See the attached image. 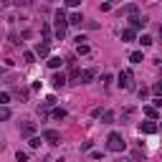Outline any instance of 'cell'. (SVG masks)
I'll return each instance as SVG.
<instances>
[{
  "label": "cell",
  "mask_w": 162,
  "mask_h": 162,
  "mask_svg": "<svg viewBox=\"0 0 162 162\" xmlns=\"http://www.w3.org/2000/svg\"><path fill=\"white\" fill-rule=\"evenodd\" d=\"M107 150H109V152H124V150H127L124 137H122L119 132H112V134L107 137Z\"/></svg>",
  "instance_id": "1"
},
{
  "label": "cell",
  "mask_w": 162,
  "mask_h": 162,
  "mask_svg": "<svg viewBox=\"0 0 162 162\" xmlns=\"http://www.w3.org/2000/svg\"><path fill=\"white\" fill-rule=\"evenodd\" d=\"M66 26H69L66 13L64 10H56V38H64L66 36Z\"/></svg>",
  "instance_id": "2"
},
{
  "label": "cell",
  "mask_w": 162,
  "mask_h": 162,
  "mask_svg": "<svg viewBox=\"0 0 162 162\" xmlns=\"http://www.w3.org/2000/svg\"><path fill=\"white\" fill-rule=\"evenodd\" d=\"M132 71L129 69H124V71H119V76H117V81H119V86L122 89H132Z\"/></svg>",
  "instance_id": "3"
},
{
  "label": "cell",
  "mask_w": 162,
  "mask_h": 162,
  "mask_svg": "<svg viewBox=\"0 0 162 162\" xmlns=\"http://www.w3.org/2000/svg\"><path fill=\"white\" fill-rule=\"evenodd\" d=\"M145 26H147V18H145V15H132V20H129V28L139 31V28H145Z\"/></svg>",
  "instance_id": "4"
},
{
  "label": "cell",
  "mask_w": 162,
  "mask_h": 162,
  "mask_svg": "<svg viewBox=\"0 0 162 162\" xmlns=\"http://www.w3.org/2000/svg\"><path fill=\"white\" fill-rule=\"evenodd\" d=\"M43 139L48 142V145H58V142H61V134H58L56 129H46V132H43Z\"/></svg>",
  "instance_id": "5"
},
{
  "label": "cell",
  "mask_w": 162,
  "mask_h": 162,
  "mask_svg": "<svg viewBox=\"0 0 162 162\" xmlns=\"http://www.w3.org/2000/svg\"><path fill=\"white\" fill-rule=\"evenodd\" d=\"M53 104H56V96H48V99L43 101V104L38 107V114H40V117H46V114H48V109H51Z\"/></svg>",
  "instance_id": "6"
},
{
  "label": "cell",
  "mask_w": 162,
  "mask_h": 162,
  "mask_svg": "<svg viewBox=\"0 0 162 162\" xmlns=\"http://www.w3.org/2000/svg\"><path fill=\"white\" fill-rule=\"evenodd\" d=\"M20 134L23 137H33L36 134V124L33 122H23V124H20Z\"/></svg>",
  "instance_id": "7"
},
{
  "label": "cell",
  "mask_w": 162,
  "mask_h": 162,
  "mask_svg": "<svg viewBox=\"0 0 162 162\" xmlns=\"http://www.w3.org/2000/svg\"><path fill=\"white\" fill-rule=\"evenodd\" d=\"M139 132H142V134H155V132H157V124H155V122H142V124H139Z\"/></svg>",
  "instance_id": "8"
},
{
  "label": "cell",
  "mask_w": 162,
  "mask_h": 162,
  "mask_svg": "<svg viewBox=\"0 0 162 162\" xmlns=\"http://www.w3.org/2000/svg\"><path fill=\"white\" fill-rule=\"evenodd\" d=\"M51 81H53V86H56V89H64L69 79H66V74H53V79H51Z\"/></svg>",
  "instance_id": "9"
},
{
  "label": "cell",
  "mask_w": 162,
  "mask_h": 162,
  "mask_svg": "<svg viewBox=\"0 0 162 162\" xmlns=\"http://www.w3.org/2000/svg\"><path fill=\"white\" fill-rule=\"evenodd\" d=\"M94 76H96V69H84V71H81V79H79V81H81V84H89Z\"/></svg>",
  "instance_id": "10"
},
{
  "label": "cell",
  "mask_w": 162,
  "mask_h": 162,
  "mask_svg": "<svg viewBox=\"0 0 162 162\" xmlns=\"http://www.w3.org/2000/svg\"><path fill=\"white\" fill-rule=\"evenodd\" d=\"M119 15H137V5L134 3H129V5H124L119 10Z\"/></svg>",
  "instance_id": "11"
},
{
  "label": "cell",
  "mask_w": 162,
  "mask_h": 162,
  "mask_svg": "<svg viewBox=\"0 0 162 162\" xmlns=\"http://www.w3.org/2000/svg\"><path fill=\"white\" fill-rule=\"evenodd\" d=\"M69 23L71 26H81V23H84V18H81V13H71L69 15Z\"/></svg>",
  "instance_id": "12"
},
{
  "label": "cell",
  "mask_w": 162,
  "mask_h": 162,
  "mask_svg": "<svg viewBox=\"0 0 162 162\" xmlns=\"http://www.w3.org/2000/svg\"><path fill=\"white\" fill-rule=\"evenodd\" d=\"M28 94H31V91H28L26 86H20V89H15V96H18L20 101H28Z\"/></svg>",
  "instance_id": "13"
},
{
  "label": "cell",
  "mask_w": 162,
  "mask_h": 162,
  "mask_svg": "<svg viewBox=\"0 0 162 162\" xmlns=\"http://www.w3.org/2000/svg\"><path fill=\"white\" fill-rule=\"evenodd\" d=\"M134 28H124V31H122V40H134Z\"/></svg>",
  "instance_id": "14"
},
{
  "label": "cell",
  "mask_w": 162,
  "mask_h": 162,
  "mask_svg": "<svg viewBox=\"0 0 162 162\" xmlns=\"http://www.w3.org/2000/svg\"><path fill=\"white\" fill-rule=\"evenodd\" d=\"M61 64H64V58H61V56H51V58H48V66H51V69H58Z\"/></svg>",
  "instance_id": "15"
},
{
  "label": "cell",
  "mask_w": 162,
  "mask_h": 162,
  "mask_svg": "<svg viewBox=\"0 0 162 162\" xmlns=\"http://www.w3.org/2000/svg\"><path fill=\"white\" fill-rule=\"evenodd\" d=\"M129 61H132V64H142L145 56H142V51H134V53H129Z\"/></svg>",
  "instance_id": "16"
},
{
  "label": "cell",
  "mask_w": 162,
  "mask_h": 162,
  "mask_svg": "<svg viewBox=\"0 0 162 162\" xmlns=\"http://www.w3.org/2000/svg\"><path fill=\"white\" fill-rule=\"evenodd\" d=\"M36 56H48V43H38L36 46Z\"/></svg>",
  "instance_id": "17"
},
{
  "label": "cell",
  "mask_w": 162,
  "mask_h": 162,
  "mask_svg": "<svg viewBox=\"0 0 162 162\" xmlns=\"http://www.w3.org/2000/svg\"><path fill=\"white\" fill-rule=\"evenodd\" d=\"M89 51H91V48H89V43H76V53H79V56H86Z\"/></svg>",
  "instance_id": "18"
},
{
  "label": "cell",
  "mask_w": 162,
  "mask_h": 162,
  "mask_svg": "<svg viewBox=\"0 0 162 162\" xmlns=\"http://www.w3.org/2000/svg\"><path fill=\"white\" fill-rule=\"evenodd\" d=\"M51 117H53L56 122H61V119H66V109H53V112H51Z\"/></svg>",
  "instance_id": "19"
},
{
  "label": "cell",
  "mask_w": 162,
  "mask_h": 162,
  "mask_svg": "<svg viewBox=\"0 0 162 162\" xmlns=\"http://www.w3.org/2000/svg\"><path fill=\"white\" fill-rule=\"evenodd\" d=\"M101 122H104V124H112L114 122V112H104L101 114Z\"/></svg>",
  "instance_id": "20"
},
{
  "label": "cell",
  "mask_w": 162,
  "mask_h": 162,
  "mask_svg": "<svg viewBox=\"0 0 162 162\" xmlns=\"http://www.w3.org/2000/svg\"><path fill=\"white\" fill-rule=\"evenodd\" d=\"M145 114H147L150 119H157V109H155V107H145Z\"/></svg>",
  "instance_id": "21"
},
{
  "label": "cell",
  "mask_w": 162,
  "mask_h": 162,
  "mask_svg": "<svg viewBox=\"0 0 162 162\" xmlns=\"http://www.w3.org/2000/svg\"><path fill=\"white\" fill-rule=\"evenodd\" d=\"M23 61H26V64H33V61H36V53L26 51V53H23Z\"/></svg>",
  "instance_id": "22"
},
{
  "label": "cell",
  "mask_w": 162,
  "mask_h": 162,
  "mask_svg": "<svg viewBox=\"0 0 162 162\" xmlns=\"http://www.w3.org/2000/svg\"><path fill=\"white\" fill-rule=\"evenodd\" d=\"M8 101H10V94H8V91H3V94H0V104L8 107Z\"/></svg>",
  "instance_id": "23"
},
{
  "label": "cell",
  "mask_w": 162,
  "mask_h": 162,
  "mask_svg": "<svg viewBox=\"0 0 162 162\" xmlns=\"http://www.w3.org/2000/svg\"><path fill=\"white\" fill-rule=\"evenodd\" d=\"M28 145H31L33 150H36V147H40V137H31V139H28Z\"/></svg>",
  "instance_id": "24"
},
{
  "label": "cell",
  "mask_w": 162,
  "mask_h": 162,
  "mask_svg": "<svg viewBox=\"0 0 162 162\" xmlns=\"http://www.w3.org/2000/svg\"><path fill=\"white\" fill-rule=\"evenodd\" d=\"M0 119H10V109H8V107L0 109Z\"/></svg>",
  "instance_id": "25"
},
{
  "label": "cell",
  "mask_w": 162,
  "mask_h": 162,
  "mask_svg": "<svg viewBox=\"0 0 162 162\" xmlns=\"http://www.w3.org/2000/svg\"><path fill=\"white\" fill-rule=\"evenodd\" d=\"M139 43H142V46H152V38H150V36H142Z\"/></svg>",
  "instance_id": "26"
},
{
  "label": "cell",
  "mask_w": 162,
  "mask_h": 162,
  "mask_svg": "<svg viewBox=\"0 0 162 162\" xmlns=\"http://www.w3.org/2000/svg\"><path fill=\"white\" fill-rule=\"evenodd\" d=\"M132 157H134V162H137V160H145V152H142V150H134Z\"/></svg>",
  "instance_id": "27"
},
{
  "label": "cell",
  "mask_w": 162,
  "mask_h": 162,
  "mask_svg": "<svg viewBox=\"0 0 162 162\" xmlns=\"http://www.w3.org/2000/svg\"><path fill=\"white\" fill-rule=\"evenodd\" d=\"M64 3H66L69 8H79V3H81V0H64Z\"/></svg>",
  "instance_id": "28"
},
{
  "label": "cell",
  "mask_w": 162,
  "mask_h": 162,
  "mask_svg": "<svg viewBox=\"0 0 162 162\" xmlns=\"http://www.w3.org/2000/svg\"><path fill=\"white\" fill-rule=\"evenodd\" d=\"M15 160H18V162H26V160H28V155H26V152H18V155H15Z\"/></svg>",
  "instance_id": "29"
},
{
  "label": "cell",
  "mask_w": 162,
  "mask_h": 162,
  "mask_svg": "<svg viewBox=\"0 0 162 162\" xmlns=\"http://www.w3.org/2000/svg\"><path fill=\"white\" fill-rule=\"evenodd\" d=\"M40 33H43V38H51V28H48V26L40 28Z\"/></svg>",
  "instance_id": "30"
},
{
  "label": "cell",
  "mask_w": 162,
  "mask_h": 162,
  "mask_svg": "<svg viewBox=\"0 0 162 162\" xmlns=\"http://www.w3.org/2000/svg\"><path fill=\"white\" fill-rule=\"evenodd\" d=\"M15 5L20 8V5H31V0H15Z\"/></svg>",
  "instance_id": "31"
},
{
  "label": "cell",
  "mask_w": 162,
  "mask_h": 162,
  "mask_svg": "<svg viewBox=\"0 0 162 162\" xmlns=\"http://www.w3.org/2000/svg\"><path fill=\"white\" fill-rule=\"evenodd\" d=\"M152 91H155V94H162V84H155V86H152Z\"/></svg>",
  "instance_id": "32"
},
{
  "label": "cell",
  "mask_w": 162,
  "mask_h": 162,
  "mask_svg": "<svg viewBox=\"0 0 162 162\" xmlns=\"http://www.w3.org/2000/svg\"><path fill=\"white\" fill-rule=\"evenodd\" d=\"M8 3H10V0H0V5H8Z\"/></svg>",
  "instance_id": "33"
},
{
  "label": "cell",
  "mask_w": 162,
  "mask_h": 162,
  "mask_svg": "<svg viewBox=\"0 0 162 162\" xmlns=\"http://www.w3.org/2000/svg\"><path fill=\"white\" fill-rule=\"evenodd\" d=\"M117 162H134V160H117Z\"/></svg>",
  "instance_id": "34"
},
{
  "label": "cell",
  "mask_w": 162,
  "mask_h": 162,
  "mask_svg": "<svg viewBox=\"0 0 162 162\" xmlns=\"http://www.w3.org/2000/svg\"><path fill=\"white\" fill-rule=\"evenodd\" d=\"M160 40H162V26H160Z\"/></svg>",
  "instance_id": "35"
}]
</instances>
